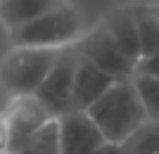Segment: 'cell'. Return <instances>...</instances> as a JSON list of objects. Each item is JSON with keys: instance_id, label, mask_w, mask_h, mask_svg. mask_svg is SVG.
I'll return each instance as SVG.
<instances>
[{"instance_id": "obj_1", "label": "cell", "mask_w": 159, "mask_h": 154, "mask_svg": "<svg viewBox=\"0 0 159 154\" xmlns=\"http://www.w3.org/2000/svg\"><path fill=\"white\" fill-rule=\"evenodd\" d=\"M86 114L93 119L105 142L112 145H124L147 121L145 109L131 81H116Z\"/></svg>"}, {"instance_id": "obj_2", "label": "cell", "mask_w": 159, "mask_h": 154, "mask_svg": "<svg viewBox=\"0 0 159 154\" xmlns=\"http://www.w3.org/2000/svg\"><path fill=\"white\" fill-rule=\"evenodd\" d=\"M83 36V19L79 10L69 2L50 10L48 14L10 31V43L14 47H45L64 50Z\"/></svg>"}, {"instance_id": "obj_3", "label": "cell", "mask_w": 159, "mask_h": 154, "mask_svg": "<svg viewBox=\"0 0 159 154\" xmlns=\"http://www.w3.org/2000/svg\"><path fill=\"white\" fill-rule=\"evenodd\" d=\"M60 57V50L12 47L0 62V88L12 97H33Z\"/></svg>"}, {"instance_id": "obj_4", "label": "cell", "mask_w": 159, "mask_h": 154, "mask_svg": "<svg viewBox=\"0 0 159 154\" xmlns=\"http://www.w3.org/2000/svg\"><path fill=\"white\" fill-rule=\"evenodd\" d=\"M76 64H79V52L74 47L60 50V57L55 62V67L50 69L45 81L38 86V90L33 93V100L55 121L74 112V74H76Z\"/></svg>"}, {"instance_id": "obj_5", "label": "cell", "mask_w": 159, "mask_h": 154, "mask_svg": "<svg viewBox=\"0 0 159 154\" xmlns=\"http://www.w3.org/2000/svg\"><path fill=\"white\" fill-rule=\"evenodd\" d=\"M74 50L88 59L90 64L100 69V71H105L107 76H112L114 81H131L133 74H135V67H133L131 62L124 57L116 43L112 40L109 31H107L102 24L93 29V31H88L86 36H81L76 43H74Z\"/></svg>"}, {"instance_id": "obj_6", "label": "cell", "mask_w": 159, "mask_h": 154, "mask_svg": "<svg viewBox=\"0 0 159 154\" xmlns=\"http://www.w3.org/2000/svg\"><path fill=\"white\" fill-rule=\"evenodd\" d=\"M48 121V112L33 97H14L5 114L7 123V154H17Z\"/></svg>"}, {"instance_id": "obj_7", "label": "cell", "mask_w": 159, "mask_h": 154, "mask_svg": "<svg viewBox=\"0 0 159 154\" xmlns=\"http://www.w3.org/2000/svg\"><path fill=\"white\" fill-rule=\"evenodd\" d=\"M60 126V154H95L105 138L93 123L86 112H71V114L57 119Z\"/></svg>"}, {"instance_id": "obj_8", "label": "cell", "mask_w": 159, "mask_h": 154, "mask_svg": "<svg viewBox=\"0 0 159 154\" xmlns=\"http://www.w3.org/2000/svg\"><path fill=\"white\" fill-rule=\"evenodd\" d=\"M116 81L79 55L74 74V112H88Z\"/></svg>"}, {"instance_id": "obj_9", "label": "cell", "mask_w": 159, "mask_h": 154, "mask_svg": "<svg viewBox=\"0 0 159 154\" xmlns=\"http://www.w3.org/2000/svg\"><path fill=\"white\" fill-rule=\"evenodd\" d=\"M102 26L109 31L112 40L124 52V57L135 67L140 62V40H138V29L133 21L131 7H116L112 12H107L105 19H102Z\"/></svg>"}, {"instance_id": "obj_10", "label": "cell", "mask_w": 159, "mask_h": 154, "mask_svg": "<svg viewBox=\"0 0 159 154\" xmlns=\"http://www.w3.org/2000/svg\"><path fill=\"white\" fill-rule=\"evenodd\" d=\"M66 0H0V19L10 31L38 19Z\"/></svg>"}, {"instance_id": "obj_11", "label": "cell", "mask_w": 159, "mask_h": 154, "mask_svg": "<svg viewBox=\"0 0 159 154\" xmlns=\"http://www.w3.org/2000/svg\"><path fill=\"white\" fill-rule=\"evenodd\" d=\"M131 14L135 21V29H138L140 59L159 55V17L147 10V5H133Z\"/></svg>"}, {"instance_id": "obj_12", "label": "cell", "mask_w": 159, "mask_h": 154, "mask_svg": "<svg viewBox=\"0 0 159 154\" xmlns=\"http://www.w3.org/2000/svg\"><path fill=\"white\" fill-rule=\"evenodd\" d=\"M121 147L126 154H159V121H145Z\"/></svg>"}, {"instance_id": "obj_13", "label": "cell", "mask_w": 159, "mask_h": 154, "mask_svg": "<svg viewBox=\"0 0 159 154\" xmlns=\"http://www.w3.org/2000/svg\"><path fill=\"white\" fill-rule=\"evenodd\" d=\"M17 154H60V126L57 121H48Z\"/></svg>"}, {"instance_id": "obj_14", "label": "cell", "mask_w": 159, "mask_h": 154, "mask_svg": "<svg viewBox=\"0 0 159 154\" xmlns=\"http://www.w3.org/2000/svg\"><path fill=\"white\" fill-rule=\"evenodd\" d=\"M131 83L140 97V104L145 109L147 121H159V78L135 74L131 78Z\"/></svg>"}, {"instance_id": "obj_15", "label": "cell", "mask_w": 159, "mask_h": 154, "mask_svg": "<svg viewBox=\"0 0 159 154\" xmlns=\"http://www.w3.org/2000/svg\"><path fill=\"white\" fill-rule=\"evenodd\" d=\"M135 74L138 76H152V78H159V55L154 57H147V59H140L135 64ZM133 74V76H135Z\"/></svg>"}, {"instance_id": "obj_16", "label": "cell", "mask_w": 159, "mask_h": 154, "mask_svg": "<svg viewBox=\"0 0 159 154\" xmlns=\"http://www.w3.org/2000/svg\"><path fill=\"white\" fill-rule=\"evenodd\" d=\"M0 154H7V123H5V116H0Z\"/></svg>"}, {"instance_id": "obj_17", "label": "cell", "mask_w": 159, "mask_h": 154, "mask_svg": "<svg viewBox=\"0 0 159 154\" xmlns=\"http://www.w3.org/2000/svg\"><path fill=\"white\" fill-rule=\"evenodd\" d=\"M95 154H126V152H124V147H121V145H112V142H105V145H102V147H100Z\"/></svg>"}, {"instance_id": "obj_18", "label": "cell", "mask_w": 159, "mask_h": 154, "mask_svg": "<svg viewBox=\"0 0 159 154\" xmlns=\"http://www.w3.org/2000/svg\"><path fill=\"white\" fill-rule=\"evenodd\" d=\"M147 10H150L152 14H157V17H159V2H154V5H147Z\"/></svg>"}]
</instances>
